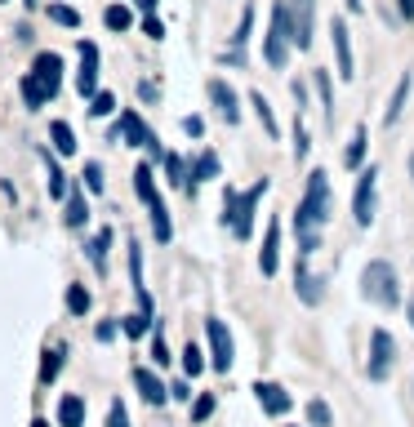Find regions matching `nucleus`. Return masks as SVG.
Segmentation results:
<instances>
[{"label":"nucleus","instance_id":"obj_1","mask_svg":"<svg viewBox=\"0 0 414 427\" xmlns=\"http://www.w3.org/2000/svg\"><path fill=\"white\" fill-rule=\"evenodd\" d=\"M330 218V174L325 169H312L307 174V192L298 201V214H294V232H298V254L312 259L321 250V227Z\"/></svg>","mask_w":414,"mask_h":427},{"label":"nucleus","instance_id":"obj_2","mask_svg":"<svg viewBox=\"0 0 414 427\" xmlns=\"http://www.w3.org/2000/svg\"><path fill=\"white\" fill-rule=\"evenodd\" d=\"M263 192H268V178H259L250 192L228 187V196H223V227H228L237 241H250V236H254V210H259Z\"/></svg>","mask_w":414,"mask_h":427},{"label":"nucleus","instance_id":"obj_3","mask_svg":"<svg viewBox=\"0 0 414 427\" xmlns=\"http://www.w3.org/2000/svg\"><path fill=\"white\" fill-rule=\"evenodd\" d=\"M361 294L374 303V307H397V303H401V281H397V267H392L388 259L365 263V272H361Z\"/></svg>","mask_w":414,"mask_h":427},{"label":"nucleus","instance_id":"obj_4","mask_svg":"<svg viewBox=\"0 0 414 427\" xmlns=\"http://www.w3.org/2000/svg\"><path fill=\"white\" fill-rule=\"evenodd\" d=\"M290 45H294V36H290V5L276 0V5H272L268 36H263V58H268V67H285Z\"/></svg>","mask_w":414,"mask_h":427},{"label":"nucleus","instance_id":"obj_5","mask_svg":"<svg viewBox=\"0 0 414 427\" xmlns=\"http://www.w3.org/2000/svg\"><path fill=\"white\" fill-rule=\"evenodd\" d=\"M111 142H125V147H147V156H152V160H165L161 138H156L152 129L143 125V116H138L134 107H129V111H120L116 129H111Z\"/></svg>","mask_w":414,"mask_h":427},{"label":"nucleus","instance_id":"obj_6","mask_svg":"<svg viewBox=\"0 0 414 427\" xmlns=\"http://www.w3.org/2000/svg\"><path fill=\"white\" fill-rule=\"evenodd\" d=\"M392 365H397V343H392L388 329H374V334H370V356H365V374H370V383H383V378L392 374Z\"/></svg>","mask_w":414,"mask_h":427},{"label":"nucleus","instance_id":"obj_7","mask_svg":"<svg viewBox=\"0 0 414 427\" xmlns=\"http://www.w3.org/2000/svg\"><path fill=\"white\" fill-rule=\"evenodd\" d=\"M374 205H379V169H361L356 178V196H352V218L356 227H370L374 223Z\"/></svg>","mask_w":414,"mask_h":427},{"label":"nucleus","instance_id":"obj_8","mask_svg":"<svg viewBox=\"0 0 414 427\" xmlns=\"http://www.w3.org/2000/svg\"><path fill=\"white\" fill-rule=\"evenodd\" d=\"M205 334H210V365L219 369V374H228L232 360H237V347H232L228 325H223L219 316H210V320H205Z\"/></svg>","mask_w":414,"mask_h":427},{"label":"nucleus","instance_id":"obj_9","mask_svg":"<svg viewBox=\"0 0 414 427\" xmlns=\"http://www.w3.org/2000/svg\"><path fill=\"white\" fill-rule=\"evenodd\" d=\"M290 5V36L298 50H312V27H316V0H285Z\"/></svg>","mask_w":414,"mask_h":427},{"label":"nucleus","instance_id":"obj_10","mask_svg":"<svg viewBox=\"0 0 414 427\" xmlns=\"http://www.w3.org/2000/svg\"><path fill=\"white\" fill-rule=\"evenodd\" d=\"M294 294H298V303H307V307H316V303L325 298V276L307 267V254L298 259V267H294Z\"/></svg>","mask_w":414,"mask_h":427},{"label":"nucleus","instance_id":"obj_11","mask_svg":"<svg viewBox=\"0 0 414 427\" xmlns=\"http://www.w3.org/2000/svg\"><path fill=\"white\" fill-rule=\"evenodd\" d=\"M76 50H80L76 89H80V98H94V94H98V45H94V41H80Z\"/></svg>","mask_w":414,"mask_h":427},{"label":"nucleus","instance_id":"obj_12","mask_svg":"<svg viewBox=\"0 0 414 427\" xmlns=\"http://www.w3.org/2000/svg\"><path fill=\"white\" fill-rule=\"evenodd\" d=\"M254 396H259L263 414H272V419H281V414H290V405H294V396L285 392L281 383H254Z\"/></svg>","mask_w":414,"mask_h":427},{"label":"nucleus","instance_id":"obj_13","mask_svg":"<svg viewBox=\"0 0 414 427\" xmlns=\"http://www.w3.org/2000/svg\"><path fill=\"white\" fill-rule=\"evenodd\" d=\"M32 76L45 85V94L54 98V94L63 89V58H58V54H36V63H32Z\"/></svg>","mask_w":414,"mask_h":427},{"label":"nucleus","instance_id":"obj_14","mask_svg":"<svg viewBox=\"0 0 414 427\" xmlns=\"http://www.w3.org/2000/svg\"><path fill=\"white\" fill-rule=\"evenodd\" d=\"M254 36V5L241 9V23H237V36H232V54H223V63H232V67H246V45Z\"/></svg>","mask_w":414,"mask_h":427},{"label":"nucleus","instance_id":"obj_15","mask_svg":"<svg viewBox=\"0 0 414 427\" xmlns=\"http://www.w3.org/2000/svg\"><path fill=\"white\" fill-rule=\"evenodd\" d=\"M210 102L219 107V116L228 120V125H237V120H241V107H237V89H232L228 80H210Z\"/></svg>","mask_w":414,"mask_h":427},{"label":"nucleus","instance_id":"obj_16","mask_svg":"<svg viewBox=\"0 0 414 427\" xmlns=\"http://www.w3.org/2000/svg\"><path fill=\"white\" fill-rule=\"evenodd\" d=\"M330 36H334V58H338V76H343V80H352V41H347V23L343 18H334L330 23Z\"/></svg>","mask_w":414,"mask_h":427},{"label":"nucleus","instance_id":"obj_17","mask_svg":"<svg viewBox=\"0 0 414 427\" xmlns=\"http://www.w3.org/2000/svg\"><path fill=\"white\" fill-rule=\"evenodd\" d=\"M134 387H138V396H143L147 405H165L169 401V387L152 374V369H134Z\"/></svg>","mask_w":414,"mask_h":427},{"label":"nucleus","instance_id":"obj_18","mask_svg":"<svg viewBox=\"0 0 414 427\" xmlns=\"http://www.w3.org/2000/svg\"><path fill=\"white\" fill-rule=\"evenodd\" d=\"M85 250H89V263H94V272H98V276H107V250H111V232H107V227H102V232H94Z\"/></svg>","mask_w":414,"mask_h":427},{"label":"nucleus","instance_id":"obj_19","mask_svg":"<svg viewBox=\"0 0 414 427\" xmlns=\"http://www.w3.org/2000/svg\"><path fill=\"white\" fill-rule=\"evenodd\" d=\"M58 427H85V396H63L58 401Z\"/></svg>","mask_w":414,"mask_h":427},{"label":"nucleus","instance_id":"obj_20","mask_svg":"<svg viewBox=\"0 0 414 427\" xmlns=\"http://www.w3.org/2000/svg\"><path fill=\"white\" fill-rule=\"evenodd\" d=\"M276 254H281V227L272 223V227H268V241H263V254H259L263 276H276Z\"/></svg>","mask_w":414,"mask_h":427},{"label":"nucleus","instance_id":"obj_21","mask_svg":"<svg viewBox=\"0 0 414 427\" xmlns=\"http://www.w3.org/2000/svg\"><path fill=\"white\" fill-rule=\"evenodd\" d=\"M410 72L406 76H401V80H397V89H392V102H388V111H383V125H397V120H401V107H406V98H410Z\"/></svg>","mask_w":414,"mask_h":427},{"label":"nucleus","instance_id":"obj_22","mask_svg":"<svg viewBox=\"0 0 414 427\" xmlns=\"http://www.w3.org/2000/svg\"><path fill=\"white\" fill-rule=\"evenodd\" d=\"M41 160H45V174H50V178H45V183H50V196L63 201V196H67V174L58 169V160H54L50 151H41Z\"/></svg>","mask_w":414,"mask_h":427},{"label":"nucleus","instance_id":"obj_23","mask_svg":"<svg viewBox=\"0 0 414 427\" xmlns=\"http://www.w3.org/2000/svg\"><path fill=\"white\" fill-rule=\"evenodd\" d=\"M250 107H254V116H259V125L268 129L272 138H276V134H281V125H276V116H272V102L263 98V89H254V94H250Z\"/></svg>","mask_w":414,"mask_h":427},{"label":"nucleus","instance_id":"obj_24","mask_svg":"<svg viewBox=\"0 0 414 427\" xmlns=\"http://www.w3.org/2000/svg\"><path fill=\"white\" fill-rule=\"evenodd\" d=\"M147 214H152V236L165 245L169 236H174V227H169V210H165V201H161V196H156V201L147 205Z\"/></svg>","mask_w":414,"mask_h":427},{"label":"nucleus","instance_id":"obj_25","mask_svg":"<svg viewBox=\"0 0 414 427\" xmlns=\"http://www.w3.org/2000/svg\"><path fill=\"white\" fill-rule=\"evenodd\" d=\"M18 89H23V102H27V107H32V111H36V107H45V102H50V94H45V85L36 80L32 72H27L23 80H18Z\"/></svg>","mask_w":414,"mask_h":427},{"label":"nucleus","instance_id":"obj_26","mask_svg":"<svg viewBox=\"0 0 414 427\" xmlns=\"http://www.w3.org/2000/svg\"><path fill=\"white\" fill-rule=\"evenodd\" d=\"M50 138H54V151H58V156H72V151H76V134H72L67 120H54V125H50Z\"/></svg>","mask_w":414,"mask_h":427},{"label":"nucleus","instance_id":"obj_27","mask_svg":"<svg viewBox=\"0 0 414 427\" xmlns=\"http://www.w3.org/2000/svg\"><path fill=\"white\" fill-rule=\"evenodd\" d=\"M210 178H219V156H214V151H201V156L192 160V183H210Z\"/></svg>","mask_w":414,"mask_h":427},{"label":"nucleus","instance_id":"obj_28","mask_svg":"<svg viewBox=\"0 0 414 427\" xmlns=\"http://www.w3.org/2000/svg\"><path fill=\"white\" fill-rule=\"evenodd\" d=\"M85 218H89V201H85V192H72V196H67V214H63V223H67V227H85Z\"/></svg>","mask_w":414,"mask_h":427},{"label":"nucleus","instance_id":"obj_29","mask_svg":"<svg viewBox=\"0 0 414 427\" xmlns=\"http://www.w3.org/2000/svg\"><path fill=\"white\" fill-rule=\"evenodd\" d=\"M361 160H365V125H356L352 129V142H347V151H343V165L347 169H361Z\"/></svg>","mask_w":414,"mask_h":427},{"label":"nucleus","instance_id":"obj_30","mask_svg":"<svg viewBox=\"0 0 414 427\" xmlns=\"http://www.w3.org/2000/svg\"><path fill=\"white\" fill-rule=\"evenodd\" d=\"M120 329H125L129 338H143L147 329H152V311L138 307V311H129V316H120Z\"/></svg>","mask_w":414,"mask_h":427},{"label":"nucleus","instance_id":"obj_31","mask_svg":"<svg viewBox=\"0 0 414 427\" xmlns=\"http://www.w3.org/2000/svg\"><path fill=\"white\" fill-rule=\"evenodd\" d=\"M129 23H134V14H129L125 5H107V9H102V27H107V32H129Z\"/></svg>","mask_w":414,"mask_h":427},{"label":"nucleus","instance_id":"obj_32","mask_svg":"<svg viewBox=\"0 0 414 427\" xmlns=\"http://www.w3.org/2000/svg\"><path fill=\"white\" fill-rule=\"evenodd\" d=\"M134 192H138V201H143V205H152V201H156V183H152V165H138V169H134Z\"/></svg>","mask_w":414,"mask_h":427},{"label":"nucleus","instance_id":"obj_33","mask_svg":"<svg viewBox=\"0 0 414 427\" xmlns=\"http://www.w3.org/2000/svg\"><path fill=\"white\" fill-rule=\"evenodd\" d=\"M178 356H183V374H187V378H196V374L205 369V352H201V343H192V338H187V347H183Z\"/></svg>","mask_w":414,"mask_h":427},{"label":"nucleus","instance_id":"obj_34","mask_svg":"<svg viewBox=\"0 0 414 427\" xmlns=\"http://www.w3.org/2000/svg\"><path fill=\"white\" fill-rule=\"evenodd\" d=\"M58 369H63V347H50V352H45V360H41V383L50 387L54 378H58Z\"/></svg>","mask_w":414,"mask_h":427},{"label":"nucleus","instance_id":"obj_35","mask_svg":"<svg viewBox=\"0 0 414 427\" xmlns=\"http://www.w3.org/2000/svg\"><path fill=\"white\" fill-rule=\"evenodd\" d=\"M89 289H85V285H67V311L72 316H85V311H89Z\"/></svg>","mask_w":414,"mask_h":427},{"label":"nucleus","instance_id":"obj_36","mask_svg":"<svg viewBox=\"0 0 414 427\" xmlns=\"http://www.w3.org/2000/svg\"><path fill=\"white\" fill-rule=\"evenodd\" d=\"M312 80H316V94H321V107H325V116L334 120V89H330V72H316Z\"/></svg>","mask_w":414,"mask_h":427},{"label":"nucleus","instance_id":"obj_37","mask_svg":"<svg viewBox=\"0 0 414 427\" xmlns=\"http://www.w3.org/2000/svg\"><path fill=\"white\" fill-rule=\"evenodd\" d=\"M165 174L174 187H187V178H192V169L183 165V156H165Z\"/></svg>","mask_w":414,"mask_h":427},{"label":"nucleus","instance_id":"obj_38","mask_svg":"<svg viewBox=\"0 0 414 427\" xmlns=\"http://www.w3.org/2000/svg\"><path fill=\"white\" fill-rule=\"evenodd\" d=\"M307 423L312 427H334V414L325 401H307Z\"/></svg>","mask_w":414,"mask_h":427},{"label":"nucleus","instance_id":"obj_39","mask_svg":"<svg viewBox=\"0 0 414 427\" xmlns=\"http://www.w3.org/2000/svg\"><path fill=\"white\" fill-rule=\"evenodd\" d=\"M111 111H116V98H111L107 89H98L89 98V116H111Z\"/></svg>","mask_w":414,"mask_h":427},{"label":"nucleus","instance_id":"obj_40","mask_svg":"<svg viewBox=\"0 0 414 427\" xmlns=\"http://www.w3.org/2000/svg\"><path fill=\"white\" fill-rule=\"evenodd\" d=\"M50 18H54L58 27H80V14H76L72 5H50Z\"/></svg>","mask_w":414,"mask_h":427},{"label":"nucleus","instance_id":"obj_41","mask_svg":"<svg viewBox=\"0 0 414 427\" xmlns=\"http://www.w3.org/2000/svg\"><path fill=\"white\" fill-rule=\"evenodd\" d=\"M80 178H85V187H89L94 196L102 192V165H98V160H89V165H85V174H80Z\"/></svg>","mask_w":414,"mask_h":427},{"label":"nucleus","instance_id":"obj_42","mask_svg":"<svg viewBox=\"0 0 414 427\" xmlns=\"http://www.w3.org/2000/svg\"><path fill=\"white\" fill-rule=\"evenodd\" d=\"M214 414V396L205 392V396H196V405H192V423H205Z\"/></svg>","mask_w":414,"mask_h":427},{"label":"nucleus","instance_id":"obj_43","mask_svg":"<svg viewBox=\"0 0 414 427\" xmlns=\"http://www.w3.org/2000/svg\"><path fill=\"white\" fill-rule=\"evenodd\" d=\"M152 360H156V369L169 365V347H165V338H161V325H156V334H152Z\"/></svg>","mask_w":414,"mask_h":427},{"label":"nucleus","instance_id":"obj_44","mask_svg":"<svg viewBox=\"0 0 414 427\" xmlns=\"http://www.w3.org/2000/svg\"><path fill=\"white\" fill-rule=\"evenodd\" d=\"M307 147H312V142H307V129H303V120H298V125H294V160H303Z\"/></svg>","mask_w":414,"mask_h":427},{"label":"nucleus","instance_id":"obj_45","mask_svg":"<svg viewBox=\"0 0 414 427\" xmlns=\"http://www.w3.org/2000/svg\"><path fill=\"white\" fill-rule=\"evenodd\" d=\"M143 36H152V41H161V36H165V23H161L156 14H147V18H143Z\"/></svg>","mask_w":414,"mask_h":427},{"label":"nucleus","instance_id":"obj_46","mask_svg":"<svg viewBox=\"0 0 414 427\" xmlns=\"http://www.w3.org/2000/svg\"><path fill=\"white\" fill-rule=\"evenodd\" d=\"M107 427H129V414L120 401H111V414H107Z\"/></svg>","mask_w":414,"mask_h":427},{"label":"nucleus","instance_id":"obj_47","mask_svg":"<svg viewBox=\"0 0 414 427\" xmlns=\"http://www.w3.org/2000/svg\"><path fill=\"white\" fill-rule=\"evenodd\" d=\"M183 134H187V138H201V134H205V120H201V116H183Z\"/></svg>","mask_w":414,"mask_h":427},{"label":"nucleus","instance_id":"obj_48","mask_svg":"<svg viewBox=\"0 0 414 427\" xmlns=\"http://www.w3.org/2000/svg\"><path fill=\"white\" fill-rule=\"evenodd\" d=\"M94 334H98V343H111V338H116V320H102Z\"/></svg>","mask_w":414,"mask_h":427},{"label":"nucleus","instance_id":"obj_49","mask_svg":"<svg viewBox=\"0 0 414 427\" xmlns=\"http://www.w3.org/2000/svg\"><path fill=\"white\" fill-rule=\"evenodd\" d=\"M138 98H143V102H152V98H161V89H156L152 80H143V85H138Z\"/></svg>","mask_w":414,"mask_h":427},{"label":"nucleus","instance_id":"obj_50","mask_svg":"<svg viewBox=\"0 0 414 427\" xmlns=\"http://www.w3.org/2000/svg\"><path fill=\"white\" fill-rule=\"evenodd\" d=\"M169 396H174V401H192V392H187V383H174V387H169Z\"/></svg>","mask_w":414,"mask_h":427},{"label":"nucleus","instance_id":"obj_51","mask_svg":"<svg viewBox=\"0 0 414 427\" xmlns=\"http://www.w3.org/2000/svg\"><path fill=\"white\" fill-rule=\"evenodd\" d=\"M397 14H401V18L410 23V18H414V0H397Z\"/></svg>","mask_w":414,"mask_h":427},{"label":"nucleus","instance_id":"obj_52","mask_svg":"<svg viewBox=\"0 0 414 427\" xmlns=\"http://www.w3.org/2000/svg\"><path fill=\"white\" fill-rule=\"evenodd\" d=\"M134 5L143 9V14H152V9H156V0H134Z\"/></svg>","mask_w":414,"mask_h":427},{"label":"nucleus","instance_id":"obj_53","mask_svg":"<svg viewBox=\"0 0 414 427\" xmlns=\"http://www.w3.org/2000/svg\"><path fill=\"white\" fill-rule=\"evenodd\" d=\"M406 311H410V325H414V294L406 298Z\"/></svg>","mask_w":414,"mask_h":427},{"label":"nucleus","instance_id":"obj_54","mask_svg":"<svg viewBox=\"0 0 414 427\" xmlns=\"http://www.w3.org/2000/svg\"><path fill=\"white\" fill-rule=\"evenodd\" d=\"M347 9H352V14H356V9H361V0H347Z\"/></svg>","mask_w":414,"mask_h":427},{"label":"nucleus","instance_id":"obj_55","mask_svg":"<svg viewBox=\"0 0 414 427\" xmlns=\"http://www.w3.org/2000/svg\"><path fill=\"white\" fill-rule=\"evenodd\" d=\"M32 427H50V423H45V419H32Z\"/></svg>","mask_w":414,"mask_h":427},{"label":"nucleus","instance_id":"obj_56","mask_svg":"<svg viewBox=\"0 0 414 427\" xmlns=\"http://www.w3.org/2000/svg\"><path fill=\"white\" fill-rule=\"evenodd\" d=\"M23 5H27V9H36V5H41V0H23Z\"/></svg>","mask_w":414,"mask_h":427},{"label":"nucleus","instance_id":"obj_57","mask_svg":"<svg viewBox=\"0 0 414 427\" xmlns=\"http://www.w3.org/2000/svg\"><path fill=\"white\" fill-rule=\"evenodd\" d=\"M410 178H414V151H410Z\"/></svg>","mask_w":414,"mask_h":427}]
</instances>
